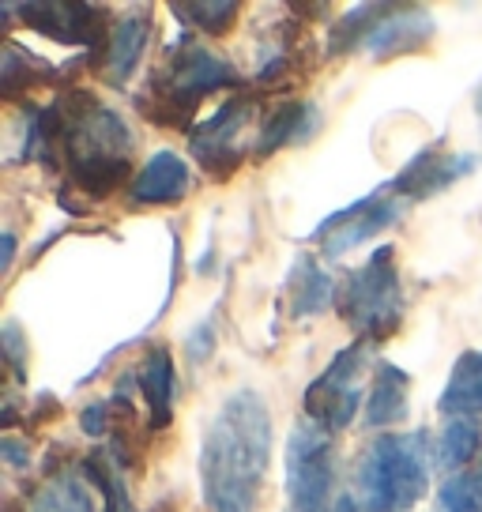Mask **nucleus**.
<instances>
[{
  "mask_svg": "<svg viewBox=\"0 0 482 512\" xmlns=\"http://www.w3.org/2000/svg\"><path fill=\"white\" fill-rule=\"evenodd\" d=\"M132 128L83 87H68L53 106L31 113L23 155L61 166L87 200H110L132 174Z\"/></svg>",
  "mask_w": 482,
  "mask_h": 512,
  "instance_id": "obj_1",
  "label": "nucleus"
},
{
  "mask_svg": "<svg viewBox=\"0 0 482 512\" xmlns=\"http://www.w3.org/2000/svg\"><path fill=\"white\" fill-rule=\"evenodd\" d=\"M272 460V411L260 392L238 388L211 418L200 448V486L211 512H257Z\"/></svg>",
  "mask_w": 482,
  "mask_h": 512,
  "instance_id": "obj_2",
  "label": "nucleus"
},
{
  "mask_svg": "<svg viewBox=\"0 0 482 512\" xmlns=\"http://www.w3.org/2000/svg\"><path fill=\"white\" fill-rule=\"evenodd\" d=\"M234 83H238V72L226 57L193 38H181L151 68L147 87L136 95V110L144 113L151 125L181 132L196 121V110L204 106V98H211L223 87H234Z\"/></svg>",
  "mask_w": 482,
  "mask_h": 512,
  "instance_id": "obj_3",
  "label": "nucleus"
},
{
  "mask_svg": "<svg viewBox=\"0 0 482 512\" xmlns=\"http://www.w3.org/2000/svg\"><path fill=\"white\" fill-rule=\"evenodd\" d=\"M430 486L426 433H381L354 464V494L362 512H415Z\"/></svg>",
  "mask_w": 482,
  "mask_h": 512,
  "instance_id": "obj_4",
  "label": "nucleus"
},
{
  "mask_svg": "<svg viewBox=\"0 0 482 512\" xmlns=\"http://www.w3.org/2000/svg\"><path fill=\"white\" fill-rule=\"evenodd\" d=\"M434 38V16L415 4H362L336 19L328 49L332 53H366L373 61L403 57L430 46Z\"/></svg>",
  "mask_w": 482,
  "mask_h": 512,
  "instance_id": "obj_5",
  "label": "nucleus"
},
{
  "mask_svg": "<svg viewBox=\"0 0 482 512\" xmlns=\"http://www.w3.org/2000/svg\"><path fill=\"white\" fill-rule=\"evenodd\" d=\"M403 305L407 302H403L400 268H396L392 245H381L362 268H354L336 298L339 317L351 324L354 336L373 343V347L400 332Z\"/></svg>",
  "mask_w": 482,
  "mask_h": 512,
  "instance_id": "obj_6",
  "label": "nucleus"
},
{
  "mask_svg": "<svg viewBox=\"0 0 482 512\" xmlns=\"http://www.w3.org/2000/svg\"><path fill=\"white\" fill-rule=\"evenodd\" d=\"M336 445L332 433L298 422L287 441V512H336Z\"/></svg>",
  "mask_w": 482,
  "mask_h": 512,
  "instance_id": "obj_7",
  "label": "nucleus"
},
{
  "mask_svg": "<svg viewBox=\"0 0 482 512\" xmlns=\"http://www.w3.org/2000/svg\"><path fill=\"white\" fill-rule=\"evenodd\" d=\"M366 339H354L347 351L332 358L317 381L306 388V422L321 426L324 433L347 430L354 418L362 415V384H366V362H370Z\"/></svg>",
  "mask_w": 482,
  "mask_h": 512,
  "instance_id": "obj_8",
  "label": "nucleus"
},
{
  "mask_svg": "<svg viewBox=\"0 0 482 512\" xmlns=\"http://www.w3.org/2000/svg\"><path fill=\"white\" fill-rule=\"evenodd\" d=\"M260 98L253 91H238L226 98L219 110L211 113L204 125L189 132V151L193 159L215 177H230L245 162V128L257 121Z\"/></svg>",
  "mask_w": 482,
  "mask_h": 512,
  "instance_id": "obj_9",
  "label": "nucleus"
},
{
  "mask_svg": "<svg viewBox=\"0 0 482 512\" xmlns=\"http://www.w3.org/2000/svg\"><path fill=\"white\" fill-rule=\"evenodd\" d=\"M19 16L31 31L46 34L49 42L61 46H83L91 57H102L110 42L113 16L98 4H80V0H46V4H19Z\"/></svg>",
  "mask_w": 482,
  "mask_h": 512,
  "instance_id": "obj_10",
  "label": "nucleus"
},
{
  "mask_svg": "<svg viewBox=\"0 0 482 512\" xmlns=\"http://www.w3.org/2000/svg\"><path fill=\"white\" fill-rule=\"evenodd\" d=\"M403 211H407V200L396 196V192L385 185L381 192H370L366 200H358L351 208L336 211L328 223H321L313 230V241L321 245L324 256H343L347 249H354V245L370 241L373 234L396 226L403 219Z\"/></svg>",
  "mask_w": 482,
  "mask_h": 512,
  "instance_id": "obj_11",
  "label": "nucleus"
},
{
  "mask_svg": "<svg viewBox=\"0 0 482 512\" xmlns=\"http://www.w3.org/2000/svg\"><path fill=\"white\" fill-rule=\"evenodd\" d=\"M151 34H155V23H151V12L147 8H132V12H121L113 19L110 42L102 49V57L95 61L98 76L113 87L129 83V76L140 68L147 46H151Z\"/></svg>",
  "mask_w": 482,
  "mask_h": 512,
  "instance_id": "obj_12",
  "label": "nucleus"
},
{
  "mask_svg": "<svg viewBox=\"0 0 482 512\" xmlns=\"http://www.w3.org/2000/svg\"><path fill=\"white\" fill-rule=\"evenodd\" d=\"M475 166V155H445V151H422L415 162H407L396 181H388V189L403 196L407 204H415V200H426V196H434V192L449 189L452 181H460Z\"/></svg>",
  "mask_w": 482,
  "mask_h": 512,
  "instance_id": "obj_13",
  "label": "nucleus"
},
{
  "mask_svg": "<svg viewBox=\"0 0 482 512\" xmlns=\"http://www.w3.org/2000/svg\"><path fill=\"white\" fill-rule=\"evenodd\" d=\"M189 189H193L189 162L174 151H159L136 170L129 185V200L136 208H162V204H177Z\"/></svg>",
  "mask_w": 482,
  "mask_h": 512,
  "instance_id": "obj_14",
  "label": "nucleus"
},
{
  "mask_svg": "<svg viewBox=\"0 0 482 512\" xmlns=\"http://www.w3.org/2000/svg\"><path fill=\"white\" fill-rule=\"evenodd\" d=\"M407 392H411V381L400 366H381L373 369L370 381V396H366V407H362V426L366 430H385V426H400L407 418Z\"/></svg>",
  "mask_w": 482,
  "mask_h": 512,
  "instance_id": "obj_15",
  "label": "nucleus"
},
{
  "mask_svg": "<svg viewBox=\"0 0 482 512\" xmlns=\"http://www.w3.org/2000/svg\"><path fill=\"white\" fill-rule=\"evenodd\" d=\"M140 388H144L151 430L170 426V418H174V396H177V369L166 347H151L147 351L144 366H140Z\"/></svg>",
  "mask_w": 482,
  "mask_h": 512,
  "instance_id": "obj_16",
  "label": "nucleus"
},
{
  "mask_svg": "<svg viewBox=\"0 0 482 512\" xmlns=\"http://www.w3.org/2000/svg\"><path fill=\"white\" fill-rule=\"evenodd\" d=\"M283 298H287L290 317L302 320V317H317V313H324L339 294H336L332 275H324L313 256H302V260L294 264V272H290L287 287H283Z\"/></svg>",
  "mask_w": 482,
  "mask_h": 512,
  "instance_id": "obj_17",
  "label": "nucleus"
},
{
  "mask_svg": "<svg viewBox=\"0 0 482 512\" xmlns=\"http://www.w3.org/2000/svg\"><path fill=\"white\" fill-rule=\"evenodd\" d=\"M437 411L449 418H479L482 415V351H464L449 373Z\"/></svg>",
  "mask_w": 482,
  "mask_h": 512,
  "instance_id": "obj_18",
  "label": "nucleus"
},
{
  "mask_svg": "<svg viewBox=\"0 0 482 512\" xmlns=\"http://www.w3.org/2000/svg\"><path fill=\"white\" fill-rule=\"evenodd\" d=\"M313 125H317V113L306 102H279V106H272V113L264 117V128L257 132V144H253L257 159L275 155L290 140H302Z\"/></svg>",
  "mask_w": 482,
  "mask_h": 512,
  "instance_id": "obj_19",
  "label": "nucleus"
},
{
  "mask_svg": "<svg viewBox=\"0 0 482 512\" xmlns=\"http://www.w3.org/2000/svg\"><path fill=\"white\" fill-rule=\"evenodd\" d=\"M482 452V430L475 418H452L449 426L441 430V441H437V456L434 464L449 475H460L475 456Z\"/></svg>",
  "mask_w": 482,
  "mask_h": 512,
  "instance_id": "obj_20",
  "label": "nucleus"
},
{
  "mask_svg": "<svg viewBox=\"0 0 482 512\" xmlns=\"http://www.w3.org/2000/svg\"><path fill=\"white\" fill-rule=\"evenodd\" d=\"M121 471H125V464L113 456L110 448H98L95 456H87V464H83V475H87V482L102 494L106 512H136L132 509L129 486H125V479H121Z\"/></svg>",
  "mask_w": 482,
  "mask_h": 512,
  "instance_id": "obj_21",
  "label": "nucleus"
},
{
  "mask_svg": "<svg viewBox=\"0 0 482 512\" xmlns=\"http://www.w3.org/2000/svg\"><path fill=\"white\" fill-rule=\"evenodd\" d=\"M53 76V64H46L42 57L27 53L23 46L8 42L4 46V68H0V91L8 102H16L23 91H31L34 83H42Z\"/></svg>",
  "mask_w": 482,
  "mask_h": 512,
  "instance_id": "obj_22",
  "label": "nucleus"
},
{
  "mask_svg": "<svg viewBox=\"0 0 482 512\" xmlns=\"http://www.w3.org/2000/svg\"><path fill=\"white\" fill-rule=\"evenodd\" d=\"M437 512H482V452L471 471L449 475L437 490Z\"/></svg>",
  "mask_w": 482,
  "mask_h": 512,
  "instance_id": "obj_23",
  "label": "nucleus"
},
{
  "mask_svg": "<svg viewBox=\"0 0 482 512\" xmlns=\"http://www.w3.org/2000/svg\"><path fill=\"white\" fill-rule=\"evenodd\" d=\"M38 512H95V497L76 475H57L42 486V494L34 497Z\"/></svg>",
  "mask_w": 482,
  "mask_h": 512,
  "instance_id": "obj_24",
  "label": "nucleus"
},
{
  "mask_svg": "<svg viewBox=\"0 0 482 512\" xmlns=\"http://www.w3.org/2000/svg\"><path fill=\"white\" fill-rule=\"evenodd\" d=\"M238 4L234 0H223V4H174V16L181 23H189L196 31L211 34V38H219L226 34L234 23H238Z\"/></svg>",
  "mask_w": 482,
  "mask_h": 512,
  "instance_id": "obj_25",
  "label": "nucleus"
},
{
  "mask_svg": "<svg viewBox=\"0 0 482 512\" xmlns=\"http://www.w3.org/2000/svg\"><path fill=\"white\" fill-rule=\"evenodd\" d=\"M4 460H8L12 467H27V464H31V456H27V452L16 445V437H8V441H4Z\"/></svg>",
  "mask_w": 482,
  "mask_h": 512,
  "instance_id": "obj_26",
  "label": "nucleus"
},
{
  "mask_svg": "<svg viewBox=\"0 0 482 512\" xmlns=\"http://www.w3.org/2000/svg\"><path fill=\"white\" fill-rule=\"evenodd\" d=\"M336 512H362V509H358V501H351V497H339Z\"/></svg>",
  "mask_w": 482,
  "mask_h": 512,
  "instance_id": "obj_27",
  "label": "nucleus"
},
{
  "mask_svg": "<svg viewBox=\"0 0 482 512\" xmlns=\"http://www.w3.org/2000/svg\"><path fill=\"white\" fill-rule=\"evenodd\" d=\"M475 106H479V117H482V87H479V95H475Z\"/></svg>",
  "mask_w": 482,
  "mask_h": 512,
  "instance_id": "obj_28",
  "label": "nucleus"
}]
</instances>
